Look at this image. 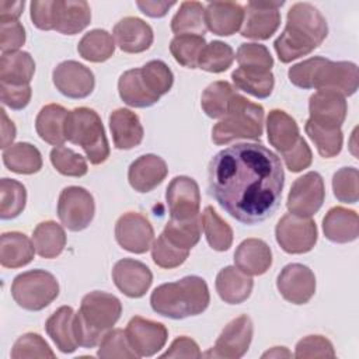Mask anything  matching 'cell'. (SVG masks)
Masks as SVG:
<instances>
[{
	"label": "cell",
	"instance_id": "1",
	"mask_svg": "<svg viewBox=\"0 0 359 359\" xmlns=\"http://www.w3.org/2000/svg\"><path fill=\"white\" fill-rule=\"evenodd\" d=\"M209 192L244 224H257L278 209L285 172L280 158L261 143H238L216 153L208 167Z\"/></svg>",
	"mask_w": 359,
	"mask_h": 359
},
{
	"label": "cell",
	"instance_id": "2",
	"mask_svg": "<svg viewBox=\"0 0 359 359\" xmlns=\"http://www.w3.org/2000/svg\"><path fill=\"white\" fill-rule=\"evenodd\" d=\"M324 15L310 3H294L286 15V27L275 39L273 48L282 63L311 53L327 38Z\"/></svg>",
	"mask_w": 359,
	"mask_h": 359
},
{
	"label": "cell",
	"instance_id": "3",
	"mask_svg": "<svg viewBox=\"0 0 359 359\" xmlns=\"http://www.w3.org/2000/svg\"><path fill=\"white\" fill-rule=\"evenodd\" d=\"M210 302L209 287L201 276H185L175 282L157 286L150 296L151 309L172 320L198 316L206 310Z\"/></svg>",
	"mask_w": 359,
	"mask_h": 359
},
{
	"label": "cell",
	"instance_id": "4",
	"mask_svg": "<svg viewBox=\"0 0 359 359\" xmlns=\"http://www.w3.org/2000/svg\"><path fill=\"white\" fill-rule=\"evenodd\" d=\"M122 313L121 300L107 292L94 290L81 299L80 310L74 314V330L79 346L94 348L109 331Z\"/></svg>",
	"mask_w": 359,
	"mask_h": 359
},
{
	"label": "cell",
	"instance_id": "5",
	"mask_svg": "<svg viewBox=\"0 0 359 359\" xmlns=\"http://www.w3.org/2000/svg\"><path fill=\"white\" fill-rule=\"evenodd\" d=\"M264 130V108L251 102L241 94H236L226 115L213 126L212 140L216 144H227L238 139L257 140Z\"/></svg>",
	"mask_w": 359,
	"mask_h": 359
},
{
	"label": "cell",
	"instance_id": "6",
	"mask_svg": "<svg viewBox=\"0 0 359 359\" xmlns=\"http://www.w3.org/2000/svg\"><path fill=\"white\" fill-rule=\"evenodd\" d=\"M66 140L80 146L88 161L102 164L109 157V144L100 115L87 107L69 111L66 121Z\"/></svg>",
	"mask_w": 359,
	"mask_h": 359
},
{
	"label": "cell",
	"instance_id": "7",
	"mask_svg": "<svg viewBox=\"0 0 359 359\" xmlns=\"http://www.w3.org/2000/svg\"><path fill=\"white\" fill-rule=\"evenodd\" d=\"M11 296L20 307L29 311H39L59 296V283L48 271H27L14 278Z\"/></svg>",
	"mask_w": 359,
	"mask_h": 359
},
{
	"label": "cell",
	"instance_id": "8",
	"mask_svg": "<svg viewBox=\"0 0 359 359\" xmlns=\"http://www.w3.org/2000/svg\"><path fill=\"white\" fill-rule=\"evenodd\" d=\"M317 226L311 217H302L293 213L282 216L275 227L276 243L287 254H304L317 243Z\"/></svg>",
	"mask_w": 359,
	"mask_h": 359
},
{
	"label": "cell",
	"instance_id": "9",
	"mask_svg": "<svg viewBox=\"0 0 359 359\" xmlns=\"http://www.w3.org/2000/svg\"><path fill=\"white\" fill-rule=\"evenodd\" d=\"M95 213L93 195L83 187H66L57 201V216L60 223L72 230L80 231L88 227Z\"/></svg>",
	"mask_w": 359,
	"mask_h": 359
},
{
	"label": "cell",
	"instance_id": "10",
	"mask_svg": "<svg viewBox=\"0 0 359 359\" xmlns=\"http://www.w3.org/2000/svg\"><path fill=\"white\" fill-rule=\"evenodd\" d=\"M324 198L325 188L323 177L316 171H310L292 184L286 206L296 216L311 217L323 206Z\"/></svg>",
	"mask_w": 359,
	"mask_h": 359
},
{
	"label": "cell",
	"instance_id": "11",
	"mask_svg": "<svg viewBox=\"0 0 359 359\" xmlns=\"http://www.w3.org/2000/svg\"><path fill=\"white\" fill-rule=\"evenodd\" d=\"M252 321L247 314L231 320L217 337L213 348L202 353L205 358L238 359L245 355L252 339Z\"/></svg>",
	"mask_w": 359,
	"mask_h": 359
},
{
	"label": "cell",
	"instance_id": "12",
	"mask_svg": "<svg viewBox=\"0 0 359 359\" xmlns=\"http://www.w3.org/2000/svg\"><path fill=\"white\" fill-rule=\"evenodd\" d=\"M282 6L283 1H248L244 7L241 35L258 41L271 38L280 25Z\"/></svg>",
	"mask_w": 359,
	"mask_h": 359
},
{
	"label": "cell",
	"instance_id": "13",
	"mask_svg": "<svg viewBox=\"0 0 359 359\" xmlns=\"http://www.w3.org/2000/svg\"><path fill=\"white\" fill-rule=\"evenodd\" d=\"M358 66L352 62H332L323 57L316 70L313 88L335 91L341 95H352L358 90Z\"/></svg>",
	"mask_w": 359,
	"mask_h": 359
},
{
	"label": "cell",
	"instance_id": "14",
	"mask_svg": "<svg viewBox=\"0 0 359 359\" xmlns=\"http://www.w3.org/2000/svg\"><path fill=\"white\" fill-rule=\"evenodd\" d=\"M154 230L149 219L137 212L123 213L115 224L118 244L133 254H144L153 244Z\"/></svg>",
	"mask_w": 359,
	"mask_h": 359
},
{
	"label": "cell",
	"instance_id": "15",
	"mask_svg": "<svg viewBox=\"0 0 359 359\" xmlns=\"http://www.w3.org/2000/svg\"><path fill=\"white\" fill-rule=\"evenodd\" d=\"M52 80L60 94L69 98H86L95 86L93 72L76 60H65L59 63L52 73Z\"/></svg>",
	"mask_w": 359,
	"mask_h": 359
},
{
	"label": "cell",
	"instance_id": "16",
	"mask_svg": "<svg viewBox=\"0 0 359 359\" xmlns=\"http://www.w3.org/2000/svg\"><path fill=\"white\" fill-rule=\"evenodd\" d=\"M125 332L132 349L139 358L156 355L164 348L168 338V331L164 324L140 316H135L129 320Z\"/></svg>",
	"mask_w": 359,
	"mask_h": 359
},
{
	"label": "cell",
	"instance_id": "17",
	"mask_svg": "<svg viewBox=\"0 0 359 359\" xmlns=\"http://www.w3.org/2000/svg\"><path fill=\"white\" fill-rule=\"evenodd\" d=\"M165 201L174 220H187L199 215L201 192L196 181L187 175L172 178L165 191Z\"/></svg>",
	"mask_w": 359,
	"mask_h": 359
},
{
	"label": "cell",
	"instance_id": "18",
	"mask_svg": "<svg viewBox=\"0 0 359 359\" xmlns=\"http://www.w3.org/2000/svg\"><path fill=\"white\" fill-rule=\"evenodd\" d=\"M282 297L293 304H306L316 293L314 272L303 264H287L276 279Z\"/></svg>",
	"mask_w": 359,
	"mask_h": 359
},
{
	"label": "cell",
	"instance_id": "19",
	"mask_svg": "<svg viewBox=\"0 0 359 359\" xmlns=\"http://www.w3.org/2000/svg\"><path fill=\"white\" fill-rule=\"evenodd\" d=\"M112 279L125 296L137 299L149 290L153 282V273L146 264L137 259L123 258L114 265Z\"/></svg>",
	"mask_w": 359,
	"mask_h": 359
},
{
	"label": "cell",
	"instance_id": "20",
	"mask_svg": "<svg viewBox=\"0 0 359 359\" xmlns=\"http://www.w3.org/2000/svg\"><path fill=\"white\" fill-rule=\"evenodd\" d=\"M310 119L318 125L341 128L348 112L345 97L328 90H318L309 100Z\"/></svg>",
	"mask_w": 359,
	"mask_h": 359
},
{
	"label": "cell",
	"instance_id": "21",
	"mask_svg": "<svg viewBox=\"0 0 359 359\" xmlns=\"http://www.w3.org/2000/svg\"><path fill=\"white\" fill-rule=\"evenodd\" d=\"M112 36L122 52L140 53L147 50L154 39L151 27L139 17H125L119 20L112 31Z\"/></svg>",
	"mask_w": 359,
	"mask_h": 359
},
{
	"label": "cell",
	"instance_id": "22",
	"mask_svg": "<svg viewBox=\"0 0 359 359\" xmlns=\"http://www.w3.org/2000/svg\"><path fill=\"white\" fill-rule=\"evenodd\" d=\"M167 174V164L160 156L144 154L129 165L128 181L135 191L150 192L164 181Z\"/></svg>",
	"mask_w": 359,
	"mask_h": 359
},
{
	"label": "cell",
	"instance_id": "23",
	"mask_svg": "<svg viewBox=\"0 0 359 359\" xmlns=\"http://www.w3.org/2000/svg\"><path fill=\"white\" fill-rule=\"evenodd\" d=\"M205 21L209 31L219 36L236 34L244 21V7L233 1H213L205 7Z\"/></svg>",
	"mask_w": 359,
	"mask_h": 359
},
{
	"label": "cell",
	"instance_id": "24",
	"mask_svg": "<svg viewBox=\"0 0 359 359\" xmlns=\"http://www.w3.org/2000/svg\"><path fill=\"white\" fill-rule=\"evenodd\" d=\"M109 129L114 146L119 150H129L139 146L144 135L139 116L128 108H118L111 112Z\"/></svg>",
	"mask_w": 359,
	"mask_h": 359
},
{
	"label": "cell",
	"instance_id": "25",
	"mask_svg": "<svg viewBox=\"0 0 359 359\" xmlns=\"http://www.w3.org/2000/svg\"><path fill=\"white\" fill-rule=\"evenodd\" d=\"M236 266L250 276L265 273L272 265L271 247L259 238H247L234 252Z\"/></svg>",
	"mask_w": 359,
	"mask_h": 359
},
{
	"label": "cell",
	"instance_id": "26",
	"mask_svg": "<svg viewBox=\"0 0 359 359\" xmlns=\"http://www.w3.org/2000/svg\"><path fill=\"white\" fill-rule=\"evenodd\" d=\"M324 236L338 244L355 241L359 236V217L352 209L342 206L331 208L323 219Z\"/></svg>",
	"mask_w": 359,
	"mask_h": 359
},
{
	"label": "cell",
	"instance_id": "27",
	"mask_svg": "<svg viewBox=\"0 0 359 359\" xmlns=\"http://www.w3.org/2000/svg\"><path fill=\"white\" fill-rule=\"evenodd\" d=\"M91 21V10L83 0H56L53 29L63 35H74L83 31Z\"/></svg>",
	"mask_w": 359,
	"mask_h": 359
},
{
	"label": "cell",
	"instance_id": "28",
	"mask_svg": "<svg viewBox=\"0 0 359 359\" xmlns=\"http://www.w3.org/2000/svg\"><path fill=\"white\" fill-rule=\"evenodd\" d=\"M215 286L224 303L240 304L250 297L254 282L250 275L244 273L237 266H224L219 271Z\"/></svg>",
	"mask_w": 359,
	"mask_h": 359
},
{
	"label": "cell",
	"instance_id": "29",
	"mask_svg": "<svg viewBox=\"0 0 359 359\" xmlns=\"http://www.w3.org/2000/svg\"><path fill=\"white\" fill-rule=\"evenodd\" d=\"M74 311L70 306H62L45 323V331L63 353H73L77 348L74 330Z\"/></svg>",
	"mask_w": 359,
	"mask_h": 359
},
{
	"label": "cell",
	"instance_id": "30",
	"mask_svg": "<svg viewBox=\"0 0 359 359\" xmlns=\"http://www.w3.org/2000/svg\"><path fill=\"white\" fill-rule=\"evenodd\" d=\"M118 91L121 100L135 108H147L160 100L144 81L140 67L126 70L121 74L118 80Z\"/></svg>",
	"mask_w": 359,
	"mask_h": 359
},
{
	"label": "cell",
	"instance_id": "31",
	"mask_svg": "<svg viewBox=\"0 0 359 359\" xmlns=\"http://www.w3.org/2000/svg\"><path fill=\"white\" fill-rule=\"evenodd\" d=\"M69 111L59 104H48L41 108L35 119L36 133L42 140L53 146L66 142V121Z\"/></svg>",
	"mask_w": 359,
	"mask_h": 359
},
{
	"label": "cell",
	"instance_id": "32",
	"mask_svg": "<svg viewBox=\"0 0 359 359\" xmlns=\"http://www.w3.org/2000/svg\"><path fill=\"white\" fill-rule=\"evenodd\" d=\"M266 133L271 146L280 154L289 151L302 137L296 121L282 109H272L266 118Z\"/></svg>",
	"mask_w": 359,
	"mask_h": 359
},
{
	"label": "cell",
	"instance_id": "33",
	"mask_svg": "<svg viewBox=\"0 0 359 359\" xmlns=\"http://www.w3.org/2000/svg\"><path fill=\"white\" fill-rule=\"evenodd\" d=\"M34 243L20 231H7L1 234L0 264L4 268H21L34 259Z\"/></svg>",
	"mask_w": 359,
	"mask_h": 359
},
{
	"label": "cell",
	"instance_id": "34",
	"mask_svg": "<svg viewBox=\"0 0 359 359\" xmlns=\"http://www.w3.org/2000/svg\"><path fill=\"white\" fill-rule=\"evenodd\" d=\"M35 73V62L28 52L17 50L1 53L0 83L13 86H27Z\"/></svg>",
	"mask_w": 359,
	"mask_h": 359
},
{
	"label": "cell",
	"instance_id": "35",
	"mask_svg": "<svg viewBox=\"0 0 359 359\" xmlns=\"http://www.w3.org/2000/svg\"><path fill=\"white\" fill-rule=\"evenodd\" d=\"M3 163L13 172L29 175L42 168V156L34 144L20 142L4 149Z\"/></svg>",
	"mask_w": 359,
	"mask_h": 359
},
{
	"label": "cell",
	"instance_id": "36",
	"mask_svg": "<svg viewBox=\"0 0 359 359\" xmlns=\"http://www.w3.org/2000/svg\"><path fill=\"white\" fill-rule=\"evenodd\" d=\"M32 243L39 257L56 258L66 245V233L56 222H41L32 233Z\"/></svg>",
	"mask_w": 359,
	"mask_h": 359
},
{
	"label": "cell",
	"instance_id": "37",
	"mask_svg": "<svg viewBox=\"0 0 359 359\" xmlns=\"http://www.w3.org/2000/svg\"><path fill=\"white\" fill-rule=\"evenodd\" d=\"M171 31L175 35H201L206 34L205 7L199 1H182L180 10L171 20Z\"/></svg>",
	"mask_w": 359,
	"mask_h": 359
},
{
	"label": "cell",
	"instance_id": "38",
	"mask_svg": "<svg viewBox=\"0 0 359 359\" xmlns=\"http://www.w3.org/2000/svg\"><path fill=\"white\" fill-rule=\"evenodd\" d=\"M77 52L84 60L94 63L105 62L115 52L114 36L105 29H91L80 39Z\"/></svg>",
	"mask_w": 359,
	"mask_h": 359
},
{
	"label": "cell",
	"instance_id": "39",
	"mask_svg": "<svg viewBox=\"0 0 359 359\" xmlns=\"http://www.w3.org/2000/svg\"><path fill=\"white\" fill-rule=\"evenodd\" d=\"M202 233V219L201 215H196L187 220H174L170 219L164 226L163 236L175 247L189 251L195 247L201 238Z\"/></svg>",
	"mask_w": 359,
	"mask_h": 359
},
{
	"label": "cell",
	"instance_id": "40",
	"mask_svg": "<svg viewBox=\"0 0 359 359\" xmlns=\"http://www.w3.org/2000/svg\"><path fill=\"white\" fill-rule=\"evenodd\" d=\"M231 79L234 86L251 94L257 98H266L271 95L275 84V79L272 72H261V70H250L238 67L231 73Z\"/></svg>",
	"mask_w": 359,
	"mask_h": 359
},
{
	"label": "cell",
	"instance_id": "41",
	"mask_svg": "<svg viewBox=\"0 0 359 359\" xmlns=\"http://www.w3.org/2000/svg\"><path fill=\"white\" fill-rule=\"evenodd\" d=\"M234 87L229 81H213L202 93L201 107L209 118H223L229 109L231 98L236 95Z\"/></svg>",
	"mask_w": 359,
	"mask_h": 359
},
{
	"label": "cell",
	"instance_id": "42",
	"mask_svg": "<svg viewBox=\"0 0 359 359\" xmlns=\"http://www.w3.org/2000/svg\"><path fill=\"white\" fill-rule=\"evenodd\" d=\"M304 130L314 143V146L317 147V151L320 153L321 157L331 158L341 153L344 142L341 128L323 126L309 118L304 125Z\"/></svg>",
	"mask_w": 359,
	"mask_h": 359
},
{
	"label": "cell",
	"instance_id": "43",
	"mask_svg": "<svg viewBox=\"0 0 359 359\" xmlns=\"http://www.w3.org/2000/svg\"><path fill=\"white\" fill-rule=\"evenodd\" d=\"M208 244L216 251H227L233 243V230L212 206H206L201 216Z\"/></svg>",
	"mask_w": 359,
	"mask_h": 359
},
{
	"label": "cell",
	"instance_id": "44",
	"mask_svg": "<svg viewBox=\"0 0 359 359\" xmlns=\"http://www.w3.org/2000/svg\"><path fill=\"white\" fill-rule=\"evenodd\" d=\"M206 46V41L201 35H175L170 42V52L177 63L188 69H196L199 57Z\"/></svg>",
	"mask_w": 359,
	"mask_h": 359
},
{
	"label": "cell",
	"instance_id": "45",
	"mask_svg": "<svg viewBox=\"0 0 359 359\" xmlns=\"http://www.w3.org/2000/svg\"><path fill=\"white\" fill-rule=\"evenodd\" d=\"M27 202L25 187L11 178L0 181V217L3 220L14 219L22 213Z\"/></svg>",
	"mask_w": 359,
	"mask_h": 359
},
{
	"label": "cell",
	"instance_id": "46",
	"mask_svg": "<svg viewBox=\"0 0 359 359\" xmlns=\"http://www.w3.org/2000/svg\"><path fill=\"white\" fill-rule=\"evenodd\" d=\"M234 57V50L230 45L222 41H212L206 43L199 57L198 67L209 73H222L233 65Z\"/></svg>",
	"mask_w": 359,
	"mask_h": 359
},
{
	"label": "cell",
	"instance_id": "47",
	"mask_svg": "<svg viewBox=\"0 0 359 359\" xmlns=\"http://www.w3.org/2000/svg\"><path fill=\"white\" fill-rule=\"evenodd\" d=\"M50 163L57 172L66 177H83L88 171L86 158L63 144L50 150Z\"/></svg>",
	"mask_w": 359,
	"mask_h": 359
},
{
	"label": "cell",
	"instance_id": "48",
	"mask_svg": "<svg viewBox=\"0 0 359 359\" xmlns=\"http://www.w3.org/2000/svg\"><path fill=\"white\" fill-rule=\"evenodd\" d=\"M97 355L102 359H114V358H139L136 352L132 349L126 332L121 328H111L107 331L100 341V348Z\"/></svg>",
	"mask_w": 359,
	"mask_h": 359
},
{
	"label": "cell",
	"instance_id": "49",
	"mask_svg": "<svg viewBox=\"0 0 359 359\" xmlns=\"http://www.w3.org/2000/svg\"><path fill=\"white\" fill-rule=\"evenodd\" d=\"M237 63L243 69L271 72L273 66V57L268 48L261 43H241L236 53Z\"/></svg>",
	"mask_w": 359,
	"mask_h": 359
},
{
	"label": "cell",
	"instance_id": "50",
	"mask_svg": "<svg viewBox=\"0 0 359 359\" xmlns=\"http://www.w3.org/2000/svg\"><path fill=\"white\" fill-rule=\"evenodd\" d=\"M335 198L344 203H356L359 199V172L355 167H342L332 175Z\"/></svg>",
	"mask_w": 359,
	"mask_h": 359
},
{
	"label": "cell",
	"instance_id": "51",
	"mask_svg": "<svg viewBox=\"0 0 359 359\" xmlns=\"http://www.w3.org/2000/svg\"><path fill=\"white\" fill-rule=\"evenodd\" d=\"M140 70L144 81L156 95L161 97L171 90L174 83V74L163 60H150L143 65Z\"/></svg>",
	"mask_w": 359,
	"mask_h": 359
},
{
	"label": "cell",
	"instance_id": "52",
	"mask_svg": "<svg viewBox=\"0 0 359 359\" xmlns=\"http://www.w3.org/2000/svg\"><path fill=\"white\" fill-rule=\"evenodd\" d=\"M150 248L154 264L164 269H172L182 265L189 255V251L175 247L163 234H160L157 240L153 241Z\"/></svg>",
	"mask_w": 359,
	"mask_h": 359
},
{
	"label": "cell",
	"instance_id": "53",
	"mask_svg": "<svg viewBox=\"0 0 359 359\" xmlns=\"http://www.w3.org/2000/svg\"><path fill=\"white\" fill-rule=\"evenodd\" d=\"M55 352L50 349L48 342L35 332H27L21 335L13 345L11 358L25 359V358H55Z\"/></svg>",
	"mask_w": 359,
	"mask_h": 359
},
{
	"label": "cell",
	"instance_id": "54",
	"mask_svg": "<svg viewBox=\"0 0 359 359\" xmlns=\"http://www.w3.org/2000/svg\"><path fill=\"white\" fill-rule=\"evenodd\" d=\"M294 358H335L331 341L323 335H307L296 344Z\"/></svg>",
	"mask_w": 359,
	"mask_h": 359
},
{
	"label": "cell",
	"instance_id": "55",
	"mask_svg": "<svg viewBox=\"0 0 359 359\" xmlns=\"http://www.w3.org/2000/svg\"><path fill=\"white\" fill-rule=\"evenodd\" d=\"M321 60H323V56H314L293 65L287 72V77L290 83L299 88H304V90L313 88L314 74Z\"/></svg>",
	"mask_w": 359,
	"mask_h": 359
},
{
	"label": "cell",
	"instance_id": "56",
	"mask_svg": "<svg viewBox=\"0 0 359 359\" xmlns=\"http://www.w3.org/2000/svg\"><path fill=\"white\" fill-rule=\"evenodd\" d=\"M25 42V29L18 21L0 22V50L1 53L17 52Z\"/></svg>",
	"mask_w": 359,
	"mask_h": 359
},
{
	"label": "cell",
	"instance_id": "57",
	"mask_svg": "<svg viewBox=\"0 0 359 359\" xmlns=\"http://www.w3.org/2000/svg\"><path fill=\"white\" fill-rule=\"evenodd\" d=\"M0 94H1V102L11 108V109H22L25 108L32 95V90L29 84L27 86H13V84H6L0 83Z\"/></svg>",
	"mask_w": 359,
	"mask_h": 359
},
{
	"label": "cell",
	"instance_id": "58",
	"mask_svg": "<svg viewBox=\"0 0 359 359\" xmlns=\"http://www.w3.org/2000/svg\"><path fill=\"white\" fill-rule=\"evenodd\" d=\"M283 157V161L286 164V167L292 171V172H299L303 171L304 168L310 167L311 161H313V154L311 150L307 144V142L300 137L297 140V143L286 153L280 154Z\"/></svg>",
	"mask_w": 359,
	"mask_h": 359
},
{
	"label": "cell",
	"instance_id": "59",
	"mask_svg": "<svg viewBox=\"0 0 359 359\" xmlns=\"http://www.w3.org/2000/svg\"><path fill=\"white\" fill-rule=\"evenodd\" d=\"M55 6L56 0H34L29 4L31 11V20L34 25L42 31H50L53 29V21H55Z\"/></svg>",
	"mask_w": 359,
	"mask_h": 359
},
{
	"label": "cell",
	"instance_id": "60",
	"mask_svg": "<svg viewBox=\"0 0 359 359\" xmlns=\"http://www.w3.org/2000/svg\"><path fill=\"white\" fill-rule=\"evenodd\" d=\"M161 358H202V352L192 338L178 337L172 341Z\"/></svg>",
	"mask_w": 359,
	"mask_h": 359
},
{
	"label": "cell",
	"instance_id": "61",
	"mask_svg": "<svg viewBox=\"0 0 359 359\" xmlns=\"http://www.w3.org/2000/svg\"><path fill=\"white\" fill-rule=\"evenodd\" d=\"M140 11L149 17L160 18L167 14V11L175 4L174 1H151V0H139L136 1Z\"/></svg>",
	"mask_w": 359,
	"mask_h": 359
},
{
	"label": "cell",
	"instance_id": "62",
	"mask_svg": "<svg viewBox=\"0 0 359 359\" xmlns=\"http://www.w3.org/2000/svg\"><path fill=\"white\" fill-rule=\"evenodd\" d=\"M25 3L24 1H0V22L6 21H18V17L22 14Z\"/></svg>",
	"mask_w": 359,
	"mask_h": 359
},
{
	"label": "cell",
	"instance_id": "63",
	"mask_svg": "<svg viewBox=\"0 0 359 359\" xmlns=\"http://www.w3.org/2000/svg\"><path fill=\"white\" fill-rule=\"evenodd\" d=\"M0 112H1V149H7L13 144L17 130L13 121L8 119L4 108H1Z\"/></svg>",
	"mask_w": 359,
	"mask_h": 359
},
{
	"label": "cell",
	"instance_id": "64",
	"mask_svg": "<svg viewBox=\"0 0 359 359\" xmlns=\"http://www.w3.org/2000/svg\"><path fill=\"white\" fill-rule=\"evenodd\" d=\"M292 352L285 346H273L271 351L262 353V359L265 358H292Z\"/></svg>",
	"mask_w": 359,
	"mask_h": 359
}]
</instances>
